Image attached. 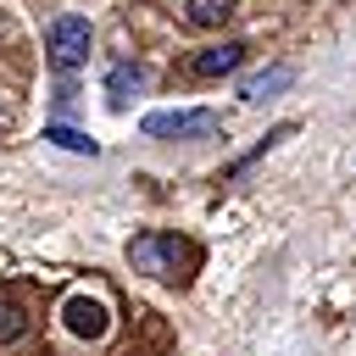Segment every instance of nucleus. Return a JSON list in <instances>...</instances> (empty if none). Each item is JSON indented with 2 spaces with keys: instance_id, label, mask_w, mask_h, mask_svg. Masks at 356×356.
Returning <instances> with one entry per match:
<instances>
[{
  "instance_id": "8",
  "label": "nucleus",
  "mask_w": 356,
  "mask_h": 356,
  "mask_svg": "<svg viewBox=\"0 0 356 356\" xmlns=\"http://www.w3.org/2000/svg\"><path fill=\"white\" fill-rule=\"evenodd\" d=\"M22 334H28V306L17 295H0V345H11Z\"/></svg>"
},
{
  "instance_id": "9",
  "label": "nucleus",
  "mask_w": 356,
  "mask_h": 356,
  "mask_svg": "<svg viewBox=\"0 0 356 356\" xmlns=\"http://www.w3.org/2000/svg\"><path fill=\"white\" fill-rule=\"evenodd\" d=\"M44 139H50V145H61V150H78V156H95V150H100L89 134H78V128H61V122H50V128H44Z\"/></svg>"
},
{
  "instance_id": "11",
  "label": "nucleus",
  "mask_w": 356,
  "mask_h": 356,
  "mask_svg": "<svg viewBox=\"0 0 356 356\" xmlns=\"http://www.w3.org/2000/svg\"><path fill=\"white\" fill-rule=\"evenodd\" d=\"M11 122H17V106H11V100H0V134H6Z\"/></svg>"
},
{
  "instance_id": "5",
  "label": "nucleus",
  "mask_w": 356,
  "mask_h": 356,
  "mask_svg": "<svg viewBox=\"0 0 356 356\" xmlns=\"http://www.w3.org/2000/svg\"><path fill=\"white\" fill-rule=\"evenodd\" d=\"M289 83H295V61H278V67L250 72V78L239 83V100H245V106H261V100H273V95L289 89Z\"/></svg>"
},
{
  "instance_id": "6",
  "label": "nucleus",
  "mask_w": 356,
  "mask_h": 356,
  "mask_svg": "<svg viewBox=\"0 0 356 356\" xmlns=\"http://www.w3.org/2000/svg\"><path fill=\"white\" fill-rule=\"evenodd\" d=\"M239 61H245V44H234V39H228V44L200 50V56L189 61V72H195V78H222V72H234Z\"/></svg>"
},
{
  "instance_id": "4",
  "label": "nucleus",
  "mask_w": 356,
  "mask_h": 356,
  "mask_svg": "<svg viewBox=\"0 0 356 356\" xmlns=\"http://www.w3.org/2000/svg\"><path fill=\"white\" fill-rule=\"evenodd\" d=\"M61 317H67V328L78 334V339H100L106 334V300H95V295H67L61 300Z\"/></svg>"
},
{
  "instance_id": "7",
  "label": "nucleus",
  "mask_w": 356,
  "mask_h": 356,
  "mask_svg": "<svg viewBox=\"0 0 356 356\" xmlns=\"http://www.w3.org/2000/svg\"><path fill=\"white\" fill-rule=\"evenodd\" d=\"M139 89H145V67L122 61V67H111V72H106V100H111L117 111H122V106H128V95H139Z\"/></svg>"
},
{
  "instance_id": "1",
  "label": "nucleus",
  "mask_w": 356,
  "mask_h": 356,
  "mask_svg": "<svg viewBox=\"0 0 356 356\" xmlns=\"http://www.w3.org/2000/svg\"><path fill=\"white\" fill-rule=\"evenodd\" d=\"M89 17H56L50 28H44V56H50V67L56 72H72V67H83L89 61Z\"/></svg>"
},
{
  "instance_id": "10",
  "label": "nucleus",
  "mask_w": 356,
  "mask_h": 356,
  "mask_svg": "<svg viewBox=\"0 0 356 356\" xmlns=\"http://www.w3.org/2000/svg\"><path fill=\"white\" fill-rule=\"evenodd\" d=\"M184 6H189V22H200V28H217L234 11V0H184Z\"/></svg>"
},
{
  "instance_id": "2",
  "label": "nucleus",
  "mask_w": 356,
  "mask_h": 356,
  "mask_svg": "<svg viewBox=\"0 0 356 356\" xmlns=\"http://www.w3.org/2000/svg\"><path fill=\"white\" fill-rule=\"evenodd\" d=\"M139 128H145L150 139H206V134L222 128V117L206 111V106H195V111H150Z\"/></svg>"
},
{
  "instance_id": "3",
  "label": "nucleus",
  "mask_w": 356,
  "mask_h": 356,
  "mask_svg": "<svg viewBox=\"0 0 356 356\" xmlns=\"http://www.w3.org/2000/svg\"><path fill=\"white\" fill-rule=\"evenodd\" d=\"M178 256H184V245L172 234H134L128 239V261L145 278H172L178 273Z\"/></svg>"
}]
</instances>
